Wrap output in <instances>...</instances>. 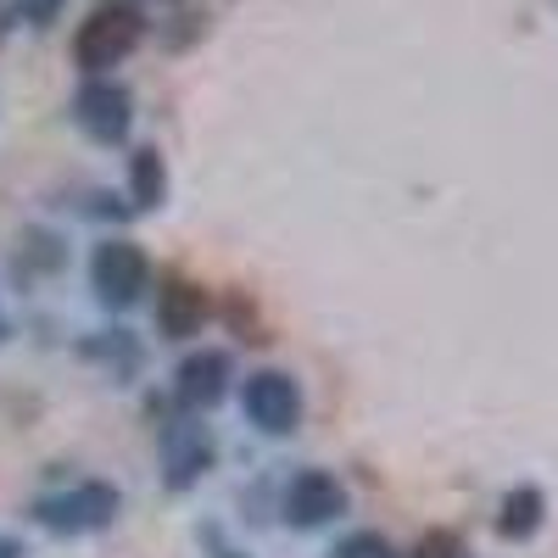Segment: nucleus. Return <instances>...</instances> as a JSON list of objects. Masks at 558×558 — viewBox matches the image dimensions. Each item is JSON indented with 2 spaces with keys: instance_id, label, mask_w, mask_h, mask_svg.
<instances>
[{
  "instance_id": "7ed1b4c3",
  "label": "nucleus",
  "mask_w": 558,
  "mask_h": 558,
  "mask_svg": "<svg viewBox=\"0 0 558 558\" xmlns=\"http://www.w3.org/2000/svg\"><path fill=\"white\" fill-rule=\"evenodd\" d=\"M246 413L257 418L263 430H291L296 413H302L296 386H291L286 375H252V386H246Z\"/></svg>"
},
{
  "instance_id": "4468645a",
  "label": "nucleus",
  "mask_w": 558,
  "mask_h": 558,
  "mask_svg": "<svg viewBox=\"0 0 558 558\" xmlns=\"http://www.w3.org/2000/svg\"><path fill=\"white\" fill-rule=\"evenodd\" d=\"M0 558H17V547H12V542H0Z\"/></svg>"
},
{
  "instance_id": "6e6552de",
  "label": "nucleus",
  "mask_w": 558,
  "mask_h": 558,
  "mask_svg": "<svg viewBox=\"0 0 558 558\" xmlns=\"http://www.w3.org/2000/svg\"><path fill=\"white\" fill-rule=\"evenodd\" d=\"M218 375H223V357L218 352L184 363V397H191V402H213L218 397Z\"/></svg>"
},
{
  "instance_id": "39448f33",
  "label": "nucleus",
  "mask_w": 558,
  "mask_h": 558,
  "mask_svg": "<svg viewBox=\"0 0 558 558\" xmlns=\"http://www.w3.org/2000/svg\"><path fill=\"white\" fill-rule=\"evenodd\" d=\"M96 286H101V296H112V302L140 296V286H146V257H140L129 241L101 246V257H96Z\"/></svg>"
},
{
  "instance_id": "f257e3e1",
  "label": "nucleus",
  "mask_w": 558,
  "mask_h": 558,
  "mask_svg": "<svg viewBox=\"0 0 558 558\" xmlns=\"http://www.w3.org/2000/svg\"><path fill=\"white\" fill-rule=\"evenodd\" d=\"M140 12L134 7H101L96 17H89L84 28H78V39H73V57H78V68L84 73H107V68H118L134 45H140Z\"/></svg>"
},
{
  "instance_id": "423d86ee",
  "label": "nucleus",
  "mask_w": 558,
  "mask_h": 558,
  "mask_svg": "<svg viewBox=\"0 0 558 558\" xmlns=\"http://www.w3.org/2000/svg\"><path fill=\"white\" fill-rule=\"evenodd\" d=\"M286 508H291V520H296V525H318V520L341 514V486H336L330 475L307 470V475H296V481H291Z\"/></svg>"
},
{
  "instance_id": "0eeeda50",
  "label": "nucleus",
  "mask_w": 558,
  "mask_h": 558,
  "mask_svg": "<svg viewBox=\"0 0 558 558\" xmlns=\"http://www.w3.org/2000/svg\"><path fill=\"white\" fill-rule=\"evenodd\" d=\"M196 318H202V291H191V286H168L162 291V330L168 336H191Z\"/></svg>"
},
{
  "instance_id": "9b49d317",
  "label": "nucleus",
  "mask_w": 558,
  "mask_h": 558,
  "mask_svg": "<svg viewBox=\"0 0 558 558\" xmlns=\"http://www.w3.org/2000/svg\"><path fill=\"white\" fill-rule=\"evenodd\" d=\"M336 558H391V547H386L380 536H352Z\"/></svg>"
},
{
  "instance_id": "20e7f679",
  "label": "nucleus",
  "mask_w": 558,
  "mask_h": 558,
  "mask_svg": "<svg viewBox=\"0 0 558 558\" xmlns=\"http://www.w3.org/2000/svg\"><path fill=\"white\" fill-rule=\"evenodd\" d=\"M73 107H78V123L96 134V140H118L129 129V96H123L118 84H101V78L84 84Z\"/></svg>"
},
{
  "instance_id": "f03ea898",
  "label": "nucleus",
  "mask_w": 558,
  "mask_h": 558,
  "mask_svg": "<svg viewBox=\"0 0 558 558\" xmlns=\"http://www.w3.org/2000/svg\"><path fill=\"white\" fill-rule=\"evenodd\" d=\"M112 508H118V497H112L107 486H78L73 497L39 502V520H45V525H57V531H89V525H101Z\"/></svg>"
},
{
  "instance_id": "f8f14e48",
  "label": "nucleus",
  "mask_w": 558,
  "mask_h": 558,
  "mask_svg": "<svg viewBox=\"0 0 558 558\" xmlns=\"http://www.w3.org/2000/svg\"><path fill=\"white\" fill-rule=\"evenodd\" d=\"M413 558H458V542H452L447 531H436V536L418 542V553H413Z\"/></svg>"
},
{
  "instance_id": "9d476101",
  "label": "nucleus",
  "mask_w": 558,
  "mask_h": 558,
  "mask_svg": "<svg viewBox=\"0 0 558 558\" xmlns=\"http://www.w3.org/2000/svg\"><path fill=\"white\" fill-rule=\"evenodd\" d=\"M134 202L140 207L162 202V162H157V151H134Z\"/></svg>"
},
{
  "instance_id": "1a4fd4ad",
  "label": "nucleus",
  "mask_w": 558,
  "mask_h": 558,
  "mask_svg": "<svg viewBox=\"0 0 558 558\" xmlns=\"http://www.w3.org/2000/svg\"><path fill=\"white\" fill-rule=\"evenodd\" d=\"M536 520H542V497L536 492H514L508 508H502V536H531Z\"/></svg>"
},
{
  "instance_id": "ddd939ff",
  "label": "nucleus",
  "mask_w": 558,
  "mask_h": 558,
  "mask_svg": "<svg viewBox=\"0 0 558 558\" xmlns=\"http://www.w3.org/2000/svg\"><path fill=\"white\" fill-rule=\"evenodd\" d=\"M17 12H23V23H51L62 12V0H17Z\"/></svg>"
}]
</instances>
